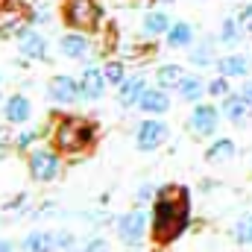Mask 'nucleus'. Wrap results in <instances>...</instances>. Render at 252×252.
Segmentation results:
<instances>
[{"label":"nucleus","instance_id":"obj_25","mask_svg":"<svg viewBox=\"0 0 252 252\" xmlns=\"http://www.w3.org/2000/svg\"><path fill=\"white\" fill-rule=\"evenodd\" d=\"M232 235H235L238 244H252V214H244V217L235 223Z\"/></svg>","mask_w":252,"mask_h":252},{"label":"nucleus","instance_id":"obj_14","mask_svg":"<svg viewBox=\"0 0 252 252\" xmlns=\"http://www.w3.org/2000/svg\"><path fill=\"white\" fill-rule=\"evenodd\" d=\"M147 91V82H144V76H126L124 82L118 85V103L129 109V106H138V100H141V94Z\"/></svg>","mask_w":252,"mask_h":252},{"label":"nucleus","instance_id":"obj_37","mask_svg":"<svg viewBox=\"0 0 252 252\" xmlns=\"http://www.w3.org/2000/svg\"><path fill=\"white\" fill-rule=\"evenodd\" d=\"M112 3H118V6H135V0H112Z\"/></svg>","mask_w":252,"mask_h":252},{"label":"nucleus","instance_id":"obj_40","mask_svg":"<svg viewBox=\"0 0 252 252\" xmlns=\"http://www.w3.org/2000/svg\"><path fill=\"white\" fill-rule=\"evenodd\" d=\"M0 6H3V0H0Z\"/></svg>","mask_w":252,"mask_h":252},{"label":"nucleus","instance_id":"obj_4","mask_svg":"<svg viewBox=\"0 0 252 252\" xmlns=\"http://www.w3.org/2000/svg\"><path fill=\"white\" fill-rule=\"evenodd\" d=\"M27 170L35 182H53L62 176V158H59V150H32L30 153V161H27Z\"/></svg>","mask_w":252,"mask_h":252},{"label":"nucleus","instance_id":"obj_2","mask_svg":"<svg viewBox=\"0 0 252 252\" xmlns=\"http://www.w3.org/2000/svg\"><path fill=\"white\" fill-rule=\"evenodd\" d=\"M97 138V129L88 118H62L59 124L53 126V147L59 153L67 156H79L82 150H88Z\"/></svg>","mask_w":252,"mask_h":252},{"label":"nucleus","instance_id":"obj_12","mask_svg":"<svg viewBox=\"0 0 252 252\" xmlns=\"http://www.w3.org/2000/svg\"><path fill=\"white\" fill-rule=\"evenodd\" d=\"M214 64H217V73L220 76H229V79H244L252 70V59L247 53H229V56L217 59Z\"/></svg>","mask_w":252,"mask_h":252},{"label":"nucleus","instance_id":"obj_29","mask_svg":"<svg viewBox=\"0 0 252 252\" xmlns=\"http://www.w3.org/2000/svg\"><path fill=\"white\" fill-rule=\"evenodd\" d=\"M35 141H38V129H27V132H21V135L15 138V147H18V150H30Z\"/></svg>","mask_w":252,"mask_h":252},{"label":"nucleus","instance_id":"obj_31","mask_svg":"<svg viewBox=\"0 0 252 252\" xmlns=\"http://www.w3.org/2000/svg\"><path fill=\"white\" fill-rule=\"evenodd\" d=\"M53 250H73V235H70V232L53 235Z\"/></svg>","mask_w":252,"mask_h":252},{"label":"nucleus","instance_id":"obj_26","mask_svg":"<svg viewBox=\"0 0 252 252\" xmlns=\"http://www.w3.org/2000/svg\"><path fill=\"white\" fill-rule=\"evenodd\" d=\"M103 73H106V79L112 82V85H121L126 79V64L121 59H112V62L103 64Z\"/></svg>","mask_w":252,"mask_h":252},{"label":"nucleus","instance_id":"obj_32","mask_svg":"<svg viewBox=\"0 0 252 252\" xmlns=\"http://www.w3.org/2000/svg\"><path fill=\"white\" fill-rule=\"evenodd\" d=\"M9 147H12L9 126H0V158H6V156H9Z\"/></svg>","mask_w":252,"mask_h":252},{"label":"nucleus","instance_id":"obj_6","mask_svg":"<svg viewBox=\"0 0 252 252\" xmlns=\"http://www.w3.org/2000/svg\"><path fill=\"white\" fill-rule=\"evenodd\" d=\"M167 135H170L167 124L164 121H156L150 115V121H141V126L135 129V144H138L141 153H153V150H158L167 141Z\"/></svg>","mask_w":252,"mask_h":252},{"label":"nucleus","instance_id":"obj_21","mask_svg":"<svg viewBox=\"0 0 252 252\" xmlns=\"http://www.w3.org/2000/svg\"><path fill=\"white\" fill-rule=\"evenodd\" d=\"M241 38H244V30H241L238 18H226V21H223V27H220V32H217V41H220V44H226V47H238V44H241Z\"/></svg>","mask_w":252,"mask_h":252},{"label":"nucleus","instance_id":"obj_9","mask_svg":"<svg viewBox=\"0 0 252 252\" xmlns=\"http://www.w3.org/2000/svg\"><path fill=\"white\" fill-rule=\"evenodd\" d=\"M59 50L62 56L73 59V62H85L91 56V41H88V32H79V30H70L59 38Z\"/></svg>","mask_w":252,"mask_h":252},{"label":"nucleus","instance_id":"obj_15","mask_svg":"<svg viewBox=\"0 0 252 252\" xmlns=\"http://www.w3.org/2000/svg\"><path fill=\"white\" fill-rule=\"evenodd\" d=\"M3 115H6L9 124H27L30 115H32V106H30V100H27L24 94H12V97L3 103Z\"/></svg>","mask_w":252,"mask_h":252},{"label":"nucleus","instance_id":"obj_16","mask_svg":"<svg viewBox=\"0 0 252 252\" xmlns=\"http://www.w3.org/2000/svg\"><path fill=\"white\" fill-rule=\"evenodd\" d=\"M250 103L241 97V94H229L226 100H223V115L229 118V124L235 126H244L247 121H250Z\"/></svg>","mask_w":252,"mask_h":252},{"label":"nucleus","instance_id":"obj_7","mask_svg":"<svg viewBox=\"0 0 252 252\" xmlns=\"http://www.w3.org/2000/svg\"><path fill=\"white\" fill-rule=\"evenodd\" d=\"M217 126H220V112H217L211 103H196V106H193V112H190V118H188L190 135L208 138V135L217 132Z\"/></svg>","mask_w":252,"mask_h":252},{"label":"nucleus","instance_id":"obj_10","mask_svg":"<svg viewBox=\"0 0 252 252\" xmlns=\"http://www.w3.org/2000/svg\"><path fill=\"white\" fill-rule=\"evenodd\" d=\"M18 50L24 59H47V41L41 32H35L32 27H24L18 35Z\"/></svg>","mask_w":252,"mask_h":252},{"label":"nucleus","instance_id":"obj_23","mask_svg":"<svg viewBox=\"0 0 252 252\" xmlns=\"http://www.w3.org/2000/svg\"><path fill=\"white\" fill-rule=\"evenodd\" d=\"M185 76H182V67L179 64H161L158 70H156V82H158V88H179V82H182Z\"/></svg>","mask_w":252,"mask_h":252},{"label":"nucleus","instance_id":"obj_11","mask_svg":"<svg viewBox=\"0 0 252 252\" xmlns=\"http://www.w3.org/2000/svg\"><path fill=\"white\" fill-rule=\"evenodd\" d=\"M106 85H109V79H106V73H103L100 67H85V70L79 73L82 100H100V97L106 94Z\"/></svg>","mask_w":252,"mask_h":252},{"label":"nucleus","instance_id":"obj_18","mask_svg":"<svg viewBox=\"0 0 252 252\" xmlns=\"http://www.w3.org/2000/svg\"><path fill=\"white\" fill-rule=\"evenodd\" d=\"M170 27H173V24H170V18H167L164 12H147L144 21H141V32L150 35V38H156V35H167Z\"/></svg>","mask_w":252,"mask_h":252},{"label":"nucleus","instance_id":"obj_34","mask_svg":"<svg viewBox=\"0 0 252 252\" xmlns=\"http://www.w3.org/2000/svg\"><path fill=\"white\" fill-rule=\"evenodd\" d=\"M153 193H156V190H153V185H141L135 199H138V202H150V199H153Z\"/></svg>","mask_w":252,"mask_h":252},{"label":"nucleus","instance_id":"obj_27","mask_svg":"<svg viewBox=\"0 0 252 252\" xmlns=\"http://www.w3.org/2000/svg\"><path fill=\"white\" fill-rule=\"evenodd\" d=\"M232 94V88H229V76H214L211 82H208V97H217V100H226Z\"/></svg>","mask_w":252,"mask_h":252},{"label":"nucleus","instance_id":"obj_19","mask_svg":"<svg viewBox=\"0 0 252 252\" xmlns=\"http://www.w3.org/2000/svg\"><path fill=\"white\" fill-rule=\"evenodd\" d=\"M232 156H235V141H232V138H220V141H214V144L205 150V161H208V164L229 161Z\"/></svg>","mask_w":252,"mask_h":252},{"label":"nucleus","instance_id":"obj_36","mask_svg":"<svg viewBox=\"0 0 252 252\" xmlns=\"http://www.w3.org/2000/svg\"><path fill=\"white\" fill-rule=\"evenodd\" d=\"M15 247H12V241H6V238H0V252H12Z\"/></svg>","mask_w":252,"mask_h":252},{"label":"nucleus","instance_id":"obj_17","mask_svg":"<svg viewBox=\"0 0 252 252\" xmlns=\"http://www.w3.org/2000/svg\"><path fill=\"white\" fill-rule=\"evenodd\" d=\"M205 91H208V82H205L199 73H193V76H185V79L179 82V97H182L185 103H199Z\"/></svg>","mask_w":252,"mask_h":252},{"label":"nucleus","instance_id":"obj_38","mask_svg":"<svg viewBox=\"0 0 252 252\" xmlns=\"http://www.w3.org/2000/svg\"><path fill=\"white\" fill-rule=\"evenodd\" d=\"M153 3H158V6H170V3H176V0H153Z\"/></svg>","mask_w":252,"mask_h":252},{"label":"nucleus","instance_id":"obj_39","mask_svg":"<svg viewBox=\"0 0 252 252\" xmlns=\"http://www.w3.org/2000/svg\"><path fill=\"white\" fill-rule=\"evenodd\" d=\"M141 3H144V0H135V6H141Z\"/></svg>","mask_w":252,"mask_h":252},{"label":"nucleus","instance_id":"obj_22","mask_svg":"<svg viewBox=\"0 0 252 252\" xmlns=\"http://www.w3.org/2000/svg\"><path fill=\"white\" fill-rule=\"evenodd\" d=\"M21 250L24 252H50L53 250V235H47V232H30L24 238Z\"/></svg>","mask_w":252,"mask_h":252},{"label":"nucleus","instance_id":"obj_35","mask_svg":"<svg viewBox=\"0 0 252 252\" xmlns=\"http://www.w3.org/2000/svg\"><path fill=\"white\" fill-rule=\"evenodd\" d=\"M241 97H244V100L252 106V82H244V88H241Z\"/></svg>","mask_w":252,"mask_h":252},{"label":"nucleus","instance_id":"obj_28","mask_svg":"<svg viewBox=\"0 0 252 252\" xmlns=\"http://www.w3.org/2000/svg\"><path fill=\"white\" fill-rule=\"evenodd\" d=\"M35 6H38V0H3V9L9 15H32Z\"/></svg>","mask_w":252,"mask_h":252},{"label":"nucleus","instance_id":"obj_13","mask_svg":"<svg viewBox=\"0 0 252 252\" xmlns=\"http://www.w3.org/2000/svg\"><path fill=\"white\" fill-rule=\"evenodd\" d=\"M138 109L144 112V115H164L167 109H170V97H167V88H147L144 94H141V100H138Z\"/></svg>","mask_w":252,"mask_h":252},{"label":"nucleus","instance_id":"obj_8","mask_svg":"<svg viewBox=\"0 0 252 252\" xmlns=\"http://www.w3.org/2000/svg\"><path fill=\"white\" fill-rule=\"evenodd\" d=\"M47 97L53 100V103H76L79 97H82V91H79V82L73 79V76H67V73H56V76H50V82H47Z\"/></svg>","mask_w":252,"mask_h":252},{"label":"nucleus","instance_id":"obj_5","mask_svg":"<svg viewBox=\"0 0 252 252\" xmlns=\"http://www.w3.org/2000/svg\"><path fill=\"white\" fill-rule=\"evenodd\" d=\"M115 229H118V238L129 244V247H138L144 238H147V211H141V208H135V211H126L118 217V223H115Z\"/></svg>","mask_w":252,"mask_h":252},{"label":"nucleus","instance_id":"obj_24","mask_svg":"<svg viewBox=\"0 0 252 252\" xmlns=\"http://www.w3.org/2000/svg\"><path fill=\"white\" fill-rule=\"evenodd\" d=\"M211 47H214V38H205L202 44H196V47L190 50L188 59H190L193 64H196V67H205V64L217 62V59H214V50H211Z\"/></svg>","mask_w":252,"mask_h":252},{"label":"nucleus","instance_id":"obj_30","mask_svg":"<svg viewBox=\"0 0 252 252\" xmlns=\"http://www.w3.org/2000/svg\"><path fill=\"white\" fill-rule=\"evenodd\" d=\"M238 24H241L244 35H252V3H250V6H244V9L238 12Z\"/></svg>","mask_w":252,"mask_h":252},{"label":"nucleus","instance_id":"obj_33","mask_svg":"<svg viewBox=\"0 0 252 252\" xmlns=\"http://www.w3.org/2000/svg\"><path fill=\"white\" fill-rule=\"evenodd\" d=\"M85 252H109V241L106 238H94V241H88Z\"/></svg>","mask_w":252,"mask_h":252},{"label":"nucleus","instance_id":"obj_1","mask_svg":"<svg viewBox=\"0 0 252 252\" xmlns=\"http://www.w3.org/2000/svg\"><path fill=\"white\" fill-rule=\"evenodd\" d=\"M185 226H188V193L179 185L176 188L164 185V188L158 190V199H156L153 214H150L153 238L158 244H167V241L179 238Z\"/></svg>","mask_w":252,"mask_h":252},{"label":"nucleus","instance_id":"obj_20","mask_svg":"<svg viewBox=\"0 0 252 252\" xmlns=\"http://www.w3.org/2000/svg\"><path fill=\"white\" fill-rule=\"evenodd\" d=\"M190 41H193V27L188 21H176L167 30V44L170 47H190Z\"/></svg>","mask_w":252,"mask_h":252},{"label":"nucleus","instance_id":"obj_3","mask_svg":"<svg viewBox=\"0 0 252 252\" xmlns=\"http://www.w3.org/2000/svg\"><path fill=\"white\" fill-rule=\"evenodd\" d=\"M62 21H64V27H70V30L94 32V30H100L103 6H100L97 0H64Z\"/></svg>","mask_w":252,"mask_h":252}]
</instances>
